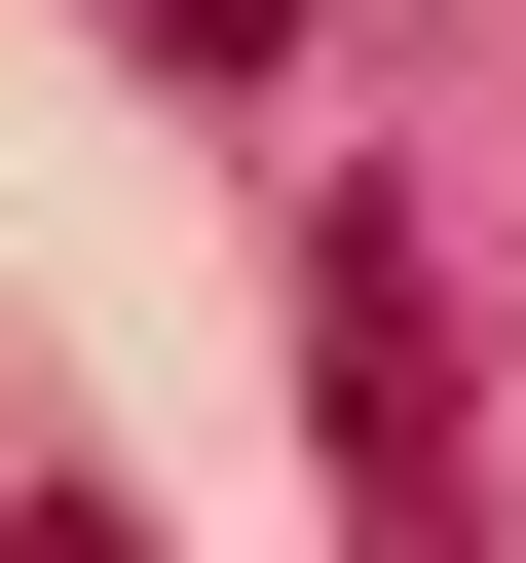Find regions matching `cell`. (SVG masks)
<instances>
[{
	"mask_svg": "<svg viewBox=\"0 0 526 563\" xmlns=\"http://www.w3.org/2000/svg\"><path fill=\"white\" fill-rule=\"evenodd\" d=\"M302 376H339V563H489V451H451V339H414V225L376 188L302 225Z\"/></svg>",
	"mask_w": 526,
	"mask_h": 563,
	"instance_id": "cell-1",
	"label": "cell"
},
{
	"mask_svg": "<svg viewBox=\"0 0 526 563\" xmlns=\"http://www.w3.org/2000/svg\"><path fill=\"white\" fill-rule=\"evenodd\" d=\"M151 38H188V76H302V0H151Z\"/></svg>",
	"mask_w": 526,
	"mask_h": 563,
	"instance_id": "cell-2",
	"label": "cell"
},
{
	"mask_svg": "<svg viewBox=\"0 0 526 563\" xmlns=\"http://www.w3.org/2000/svg\"><path fill=\"white\" fill-rule=\"evenodd\" d=\"M0 563H151V488H39V526H0Z\"/></svg>",
	"mask_w": 526,
	"mask_h": 563,
	"instance_id": "cell-3",
	"label": "cell"
}]
</instances>
